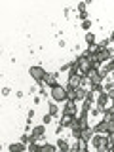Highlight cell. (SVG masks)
Masks as SVG:
<instances>
[{
    "label": "cell",
    "mask_w": 114,
    "mask_h": 152,
    "mask_svg": "<svg viewBox=\"0 0 114 152\" xmlns=\"http://www.w3.org/2000/svg\"><path fill=\"white\" fill-rule=\"evenodd\" d=\"M91 145H93L95 152H108V148H110V142H108L107 135H93Z\"/></svg>",
    "instance_id": "6da1fadb"
},
{
    "label": "cell",
    "mask_w": 114,
    "mask_h": 152,
    "mask_svg": "<svg viewBox=\"0 0 114 152\" xmlns=\"http://www.w3.org/2000/svg\"><path fill=\"white\" fill-rule=\"evenodd\" d=\"M51 93V101L53 103H66L69 101V97H66V86H53V88L50 89Z\"/></svg>",
    "instance_id": "7a4b0ae2"
},
{
    "label": "cell",
    "mask_w": 114,
    "mask_h": 152,
    "mask_svg": "<svg viewBox=\"0 0 114 152\" xmlns=\"http://www.w3.org/2000/svg\"><path fill=\"white\" fill-rule=\"evenodd\" d=\"M28 74H31V78L34 80L36 84H42V82H44V78H46V74H48V72H46L44 69H42L40 65H34V66H31V69H28Z\"/></svg>",
    "instance_id": "3957f363"
},
{
    "label": "cell",
    "mask_w": 114,
    "mask_h": 152,
    "mask_svg": "<svg viewBox=\"0 0 114 152\" xmlns=\"http://www.w3.org/2000/svg\"><path fill=\"white\" fill-rule=\"evenodd\" d=\"M86 78H88L89 86H97V84H103L104 76L101 74V70H99V69H91L88 74H86Z\"/></svg>",
    "instance_id": "277c9868"
},
{
    "label": "cell",
    "mask_w": 114,
    "mask_h": 152,
    "mask_svg": "<svg viewBox=\"0 0 114 152\" xmlns=\"http://www.w3.org/2000/svg\"><path fill=\"white\" fill-rule=\"evenodd\" d=\"M44 135H46V126H44V124H42V126H34V127H32V133H31L32 141H40Z\"/></svg>",
    "instance_id": "5b68a950"
},
{
    "label": "cell",
    "mask_w": 114,
    "mask_h": 152,
    "mask_svg": "<svg viewBox=\"0 0 114 152\" xmlns=\"http://www.w3.org/2000/svg\"><path fill=\"white\" fill-rule=\"evenodd\" d=\"M112 99L108 97V93H101L97 95V108H101V110H104V108H108V103H110Z\"/></svg>",
    "instance_id": "8992f818"
},
{
    "label": "cell",
    "mask_w": 114,
    "mask_h": 152,
    "mask_svg": "<svg viewBox=\"0 0 114 152\" xmlns=\"http://www.w3.org/2000/svg\"><path fill=\"white\" fill-rule=\"evenodd\" d=\"M76 110H78L76 103L66 101V103H65V107H63V116H76Z\"/></svg>",
    "instance_id": "52a82bcc"
},
{
    "label": "cell",
    "mask_w": 114,
    "mask_h": 152,
    "mask_svg": "<svg viewBox=\"0 0 114 152\" xmlns=\"http://www.w3.org/2000/svg\"><path fill=\"white\" fill-rule=\"evenodd\" d=\"M70 150H72V152H88V141L78 139L72 146H70Z\"/></svg>",
    "instance_id": "ba28073f"
},
{
    "label": "cell",
    "mask_w": 114,
    "mask_h": 152,
    "mask_svg": "<svg viewBox=\"0 0 114 152\" xmlns=\"http://www.w3.org/2000/svg\"><path fill=\"white\" fill-rule=\"evenodd\" d=\"M57 76H59V72H48L46 78H44V84L50 86V89L53 88V86H57Z\"/></svg>",
    "instance_id": "9c48e42d"
},
{
    "label": "cell",
    "mask_w": 114,
    "mask_h": 152,
    "mask_svg": "<svg viewBox=\"0 0 114 152\" xmlns=\"http://www.w3.org/2000/svg\"><path fill=\"white\" fill-rule=\"evenodd\" d=\"M8 152H27V145L25 142H12V145L8 146Z\"/></svg>",
    "instance_id": "30bf717a"
},
{
    "label": "cell",
    "mask_w": 114,
    "mask_h": 152,
    "mask_svg": "<svg viewBox=\"0 0 114 152\" xmlns=\"http://www.w3.org/2000/svg\"><path fill=\"white\" fill-rule=\"evenodd\" d=\"M57 150H59V152H70V146H69V142H66L65 139H63V137H61V139L59 141H57Z\"/></svg>",
    "instance_id": "8fae6325"
},
{
    "label": "cell",
    "mask_w": 114,
    "mask_h": 152,
    "mask_svg": "<svg viewBox=\"0 0 114 152\" xmlns=\"http://www.w3.org/2000/svg\"><path fill=\"white\" fill-rule=\"evenodd\" d=\"M72 122H74V116H61V124L59 126L63 127H72Z\"/></svg>",
    "instance_id": "7c38bea8"
},
{
    "label": "cell",
    "mask_w": 114,
    "mask_h": 152,
    "mask_svg": "<svg viewBox=\"0 0 114 152\" xmlns=\"http://www.w3.org/2000/svg\"><path fill=\"white\" fill-rule=\"evenodd\" d=\"M103 120L114 122V108L112 107H108V108H104V110H103Z\"/></svg>",
    "instance_id": "4fadbf2b"
},
{
    "label": "cell",
    "mask_w": 114,
    "mask_h": 152,
    "mask_svg": "<svg viewBox=\"0 0 114 152\" xmlns=\"http://www.w3.org/2000/svg\"><path fill=\"white\" fill-rule=\"evenodd\" d=\"M48 114H51L53 118L57 116V114H59V107H57L53 101H50V104H48Z\"/></svg>",
    "instance_id": "5bb4252c"
},
{
    "label": "cell",
    "mask_w": 114,
    "mask_h": 152,
    "mask_svg": "<svg viewBox=\"0 0 114 152\" xmlns=\"http://www.w3.org/2000/svg\"><path fill=\"white\" fill-rule=\"evenodd\" d=\"M40 150H42V145H38V141H32L27 146V152H40Z\"/></svg>",
    "instance_id": "9a60e30c"
},
{
    "label": "cell",
    "mask_w": 114,
    "mask_h": 152,
    "mask_svg": "<svg viewBox=\"0 0 114 152\" xmlns=\"http://www.w3.org/2000/svg\"><path fill=\"white\" fill-rule=\"evenodd\" d=\"M86 93H88V89H86V88H76V101H84Z\"/></svg>",
    "instance_id": "2e32d148"
},
{
    "label": "cell",
    "mask_w": 114,
    "mask_h": 152,
    "mask_svg": "<svg viewBox=\"0 0 114 152\" xmlns=\"http://www.w3.org/2000/svg\"><path fill=\"white\" fill-rule=\"evenodd\" d=\"M40 152H59L57 150L55 145H51V142H46V145H42V150Z\"/></svg>",
    "instance_id": "e0dca14e"
},
{
    "label": "cell",
    "mask_w": 114,
    "mask_h": 152,
    "mask_svg": "<svg viewBox=\"0 0 114 152\" xmlns=\"http://www.w3.org/2000/svg\"><path fill=\"white\" fill-rule=\"evenodd\" d=\"M86 44H88V48L97 44V42H95V34H93V32H88V34H86Z\"/></svg>",
    "instance_id": "ac0fdd59"
},
{
    "label": "cell",
    "mask_w": 114,
    "mask_h": 152,
    "mask_svg": "<svg viewBox=\"0 0 114 152\" xmlns=\"http://www.w3.org/2000/svg\"><path fill=\"white\" fill-rule=\"evenodd\" d=\"M108 44H110V40H108V38H104V40H101V42L97 44V50H99V51L108 50Z\"/></svg>",
    "instance_id": "d6986e66"
},
{
    "label": "cell",
    "mask_w": 114,
    "mask_h": 152,
    "mask_svg": "<svg viewBox=\"0 0 114 152\" xmlns=\"http://www.w3.org/2000/svg\"><path fill=\"white\" fill-rule=\"evenodd\" d=\"M66 97H69V101L76 103V89H72V88H66Z\"/></svg>",
    "instance_id": "ffe728a7"
},
{
    "label": "cell",
    "mask_w": 114,
    "mask_h": 152,
    "mask_svg": "<svg viewBox=\"0 0 114 152\" xmlns=\"http://www.w3.org/2000/svg\"><path fill=\"white\" fill-rule=\"evenodd\" d=\"M93 99H95V93L91 91V89H88V93H86V99H84V101H88V103H93Z\"/></svg>",
    "instance_id": "44dd1931"
},
{
    "label": "cell",
    "mask_w": 114,
    "mask_h": 152,
    "mask_svg": "<svg viewBox=\"0 0 114 152\" xmlns=\"http://www.w3.org/2000/svg\"><path fill=\"white\" fill-rule=\"evenodd\" d=\"M78 12L82 13V12H88V2H80L78 4Z\"/></svg>",
    "instance_id": "7402d4cb"
},
{
    "label": "cell",
    "mask_w": 114,
    "mask_h": 152,
    "mask_svg": "<svg viewBox=\"0 0 114 152\" xmlns=\"http://www.w3.org/2000/svg\"><path fill=\"white\" fill-rule=\"evenodd\" d=\"M51 120H53V116H51V114H46V116L42 118V122H44V126H48V124H51Z\"/></svg>",
    "instance_id": "603a6c76"
},
{
    "label": "cell",
    "mask_w": 114,
    "mask_h": 152,
    "mask_svg": "<svg viewBox=\"0 0 114 152\" xmlns=\"http://www.w3.org/2000/svg\"><path fill=\"white\" fill-rule=\"evenodd\" d=\"M78 19H80V21H88V12H82V13H78Z\"/></svg>",
    "instance_id": "cb8c5ba5"
},
{
    "label": "cell",
    "mask_w": 114,
    "mask_h": 152,
    "mask_svg": "<svg viewBox=\"0 0 114 152\" xmlns=\"http://www.w3.org/2000/svg\"><path fill=\"white\" fill-rule=\"evenodd\" d=\"M89 27H91V21H89V19L82 23V28H84V31H89Z\"/></svg>",
    "instance_id": "d4e9b609"
},
{
    "label": "cell",
    "mask_w": 114,
    "mask_h": 152,
    "mask_svg": "<svg viewBox=\"0 0 114 152\" xmlns=\"http://www.w3.org/2000/svg\"><path fill=\"white\" fill-rule=\"evenodd\" d=\"M66 70H70V63H65L61 66V72H66Z\"/></svg>",
    "instance_id": "484cf974"
},
{
    "label": "cell",
    "mask_w": 114,
    "mask_h": 152,
    "mask_svg": "<svg viewBox=\"0 0 114 152\" xmlns=\"http://www.w3.org/2000/svg\"><path fill=\"white\" fill-rule=\"evenodd\" d=\"M108 137V142H110V146H114V131L110 133V135H107Z\"/></svg>",
    "instance_id": "4316f807"
},
{
    "label": "cell",
    "mask_w": 114,
    "mask_h": 152,
    "mask_svg": "<svg viewBox=\"0 0 114 152\" xmlns=\"http://www.w3.org/2000/svg\"><path fill=\"white\" fill-rule=\"evenodd\" d=\"M10 91H12L10 88H2V95H4V97H8V95H10Z\"/></svg>",
    "instance_id": "83f0119b"
},
{
    "label": "cell",
    "mask_w": 114,
    "mask_h": 152,
    "mask_svg": "<svg viewBox=\"0 0 114 152\" xmlns=\"http://www.w3.org/2000/svg\"><path fill=\"white\" fill-rule=\"evenodd\" d=\"M34 118V110H28V114H27V120H32Z\"/></svg>",
    "instance_id": "f1b7e54d"
},
{
    "label": "cell",
    "mask_w": 114,
    "mask_h": 152,
    "mask_svg": "<svg viewBox=\"0 0 114 152\" xmlns=\"http://www.w3.org/2000/svg\"><path fill=\"white\" fill-rule=\"evenodd\" d=\"M108 40H110V42H114V31L110 32V38H108Z\"/></svg>",
    "instance_id": "f546056e"
},
{
    "label": "cell",
    "mask_w": 114,
    "mask_h": 152,
    "mask_svg": "<svg viewBox=\"0 0 114 152\" xmlns=\"http://www.w3.org/2000/svg\"><path fill=\"white\" fill-rule=\"evenodd\" d=\"M112 108H114V99H112Z\"/></svg>",
    "instance_id": "4dcf8cb0"
},
{
    "label": "cell",
    "mask_w": 114,
    "mask_h": 152,
    "mask_svg": "<svg viewBox=\"0 0 114 152\" xmlns=\"http://www.w3.org/2000/svg\"><path fill=\"white\" fill-rule=\"evenodd\" d=\"M112 57H114V50H112Z\"/></svg>",
    "instance_id": "1f68e13d"
},
{
    "label": "cell",
    "mask_w": 114,
    "mask_h": 152,
    "mask_svg": "<svg viewBox=\"0 0 114 152\" xmlns=\"http://www.w3.org/2000/svg\"><path fill=\"white\" fill-rule=\"evenodd\" d=\"M112 65H114V59H112Z\"/></svg>",
    "instance_id": "d6a6232c"
}]
</instances>
